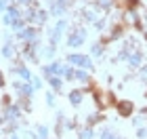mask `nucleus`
<instances>
[{"label": "nucleus", "mask_w": 147, "mask_h": 139, "mask_svg": "<svg viewBox=\"0 0 147 139\" xmlns=\"http://www.w3.org/2000/svg\"><path fill=\"white\" fill-rule=\"evenodd\" d=\"M76 80H80V82H88L90 80V74L86 70H82V68H76Z\"/></svg>", "instance_id": "obj_21"}, {"label": "nucleus", "mask_w": 147, "mask_h": 139, "mask_svg": "<svg viewBox=\"0 0 147 139\" xmlns=\"http://www.w3.org/2000/svg\"><path fill=\"white\" fill-rule=\"evenodd\" d=\"M116 137H118V135L113 133L111 129H103V131H101V139H116Z\"/></svg>", "instance_id": "obj_24"}, {"label": "nucleus", "mask_w": 147, "mask_h": 139, "mask_svg": "<svg viewBox=\"0 0 147 139\" xmlns=\"http://www.w3.org/2000/svg\"><path fill=\"white\" fill-rule=\"evenodd\" d=\"M15 74H19V76H21L25 82H30V80H32V74H30V70L25 68L23 63H17V65H15Z\"/></svg>", "instance_id": "obj_14"}, {"label": "nucleus", "mask_w": 147, "mask_h": 139, "mask_svg": "<svg viewBox=\"0 0 147 139\" xmlns=\"http://www.w3.org/2000/svg\"><path fill=\"white\" fill-rule=\"evenodd\" d=\"M19 4H25V6H38V0H17Z\"/></svg>", "instance_id": "obj_28"}, {"label": "nucleus", "mask_w": 147, "mask_h": 139, "mask_svg": "<svg viewBox=\"0 0 147 139\" xmlns=\"http://www.w3.org/2000/svg\"><path fill=\"white\" fill-rule=\"evenodd\" d=\"M0 87H4V76H2V72H0Z\"/></svg>", "instance_id": "obj_33"}, {"label": "nucleus", "mask_w": 147, "mask_h": 139, "mask_svg": "<svg viewBox=\"0 0 147 139\" xmlns=\"http://www.w3.org/2000/svg\"><path fill=\"white\" fill-rule=\"evenodd\" d=\"M67 30V19H59V21L55 23V28H53L49 32V36H51V44H57L59 40H61V36H63V32Z\"/></svg>", "instance_id": "obj_4"}, {"label": "nucleus", "mask_w": 147, "mask_h": 139, "mask_svg": "<svg viewBox=\"0 0 147 139\" xmlns=\"http://www.w3.org/2000/svg\"><path fill=\"white\" fill-rule=\"evenodd\" d=\"M139 78H141V80H147V65H141V68H139Z\"/></svg>", "instance_id": "obj_27"}, {"label": "nucleus", "mask_w": 147, "mask_h": 139, "mask_svg": "<svg viewBox=\"0 0 147 139\" xmlns=\"http://www.w3.org/2000/svg\"><path fill=\"white\" fill-rule=\"evenodd\" d=\"M2 114H4V120H19L21 118V105L11 103L6 108H2Z\"/></svg>", "instance_id": "obj_7"}, {"label": "nucleus", "mask_w": 147, "mask_h": 139, "mask_svg": "<svg viewBox=\"0 0 147 139\" xmlns=\"http://www.w3.org/2000/svg\"><path fill=\"white\" fill-rule=\"evenodd\" d=\"M90 55H92V57H103V55H105V44L95 42V44L90 46Z\"/></svg>", "instance_id": "obj_17"}, {"label": "nucleus", "mask_w": 147, "mask_h": 139, "mask_svg": "<svg viewBox=\"0 0 147 139\" xmlns=\"http://www.w3.org/2000/svg\"><path fill=\"white\" fill-rule=\"evenodd\" d=\"M116 139H124V137H116Z\"/></svg>", "instance_id": "obj_36"}, {"label": "nucleus", "mask_w": 147, "mask_h": 139, "mask_svg": "<svg viewBox=\"0 0 147 139\" xmlns=\"http://www.w3.org/2000/svg\"><path fill=\"white\" fill-rule=\"evenodd\" d=\"M49 84H51V89H53V91H61V89H63V80H61V76H51V78H49Z\"/></svg>", "instance_id": "obj_20"}, {"label": "nucleus", "mask_w": 147, "mask_h": 139, "mask_svg": "<svg viewBox=\"0 0 147 139\" xmlns=\"http://www.w3.org/2000/svg\"><path fill=\"white\" fill-rule=\"evenodd\" d=\"M137 139H147V129H145V127L137 129Z\"/></svg>", "instance_id": "obj_26"}, {"label": "nucleus", "mask_w": 147, "mask_h": 139, "mask_svg": "<svg viewBox=\"0 0 147 139\" xmlns=\"http://www.w3.org/2000/svg\"><path fill=\"white\" fill-rule=\"evenodd\" d=\"M116 0H95V11H109Z\"/></svg>", "instance_id": "obj_16"}, {"label": "nucleus", "mask_w": 147, "mask_h": 139, "mask_svg": "<svg viewBox=\"0 0 147 139\" xmlns=\"http://www.w3.org/2000/svg\"><path fill=\"white\" fill-rule=\"evenodd\" d=\"M15 55V46H13V38L11 36H4V42H2V57L11 59Z\"/></svg>", "instance_id": "obj_12"}, {"label": "nucleus", "mask_w": 147, "mask_h": 139, "mask_svg": "<svg viewBox=\"0 0 147 139\" xmlns=\"http://www.w3.org/2000/svg\"><path fill=\"white\" fill-rule=\"evenodd\" d=\"M67 99H69V103L74 105V108H80L82 101H84V89H71Z\"/></svg>", "instance_id": "obj_11"}, {"label": "nucleus", "mask_w": 147, "mask_h": 139, "mask_svg": "<svg viewBox=\"0 0 147 139\" xmlns=\"http://www.w3.org/2000/svg\"><path fill=\"white\" fill-rule=\"evenodd\" d=\"M13 89H15V93L19 95V99H30L36 93L34 87H32V82H15V84H13Z\"/></svg>", "instance_id": "obj_5"}, {"label": "nucleus", "mask_w": 147, "mask_h": 139, "mask_svg": "<svg viewBox=\"0 0 147 139\" xmlns=\"http://www.w3.org/2000/svg\"><path fill=\"white\" fill-rule=\"evenodd\" d=\"M36 137L38 139H49V127H44V124H36Z\"/></svg>", "instance_id": "obj_22"}, {"label": "nucleus", "mask_w": 147, "mask_h": 139, "mask_svg": "<svg viewBox=\"0 0 147 139\" xmlns=\"http://www.w3.org/2000/svg\"><path fill=\"white\" fill-rule=\"evenodd\" d=\"M67 61H69V65H78V68H82V70H86V72H92V70H95L90 57H88V55H82V53H71V55H67Z\"/></svg>", "instance_id": "obj_1"}, {"label": "nucleus", "mask_w": 147, "mask_h": 139, "mask_svg": "<svg viewBox=\"0 0 147 139\" xmlns=\"http://www.w3.org/2000/svg\"><path fill=\"white\" fill-rule=\"evenodd\" d=\"M116 105H118V114L122 118H128V116H132V112H135V103L128 101V99H124V101H120Z\"/></svg>", "instance_id": "obj_10"}, {"label": "nucleus", "mask_w": 147, "mask_h": 139, "mask_svg": "<svg viewBox=\"0 0 147 139\" xmlns=\"http://www.w3.org/2000/svg\"><path fill=\"white\" fill-rule=\"evenodd\" d=\"M82 19H84L86 23H95V21H97V11H95V9L82 11Z\"/></svg>", "instance_id": "obj_19"}, {"label": "nucleus", "mask_w": 147, "mask_h": 139, "mask_svg": "<svg viewBox=\"0 0 147 139\" xmlns=\"http://www.w3.org/2000/svg\"><path fill=\"white\" fill-rule=\"evenodd\" d=\"M84 42H86V30L84 28H74L67 34V46H71V49H78Z\"/></svg>", "instance_id": "obj_2"}, {"label": "nucleus", "mask_w": 147, "mask_h": 139, "mask_svg": "<svg viewBox=\"0 0 147 139\" xmlns=\"http://www.w3.org/2000/svg\"><path fill=\"white\" fill-rule=\"evenodd\" d=\"M141 112H143V114H145V116H147V108H143V110H141Z\"/></svg>", "instance_id": "obj_35"}, {"label": "nucleus", "mask_w": 147, "mask_h": 139, "mask_svg": "<svg viewBox=\"0 0 147 139\" xmlns=\"http://www.w3.org/2000/svg\"><path fill=\"white\" fill-rule=\"evenodd\" d=\"M128 65L130 68H141L143 65V53L141 51H132L128 55Z\"/></svg>", "instance_id": "obj_13"}, {"label": "nucleus", "mask_w": 147, "mask_h": 139, "mask_svg": "<svg viewBox=\"0 0 147 139\" xmlns=\"http://www.w3.org/2000/svg\"><path fill=\"white\" fill-rule=\"evenodd\" d=\"M11 139H21V137H19V135H11Z\"/></svg>", "instance_id": "obj_34"}, {"label": "nucleus", "mask_w": 147, "mask_h": 139, "mask_svg": "<svg viewBox=\"0 0 147 139\" xmlns=\"http://www.w3.org/2000/svg\"><path fill=\"white\" fill-rule=\"evenodd\" d=\"M65 72H67V65H63L59 61H53V63H49V65L42 68V74H44L46 80H49L51 76H65Z\"/></svg>", "instance_id": "obj_3"}, {"label": "nucleus", "mask_w": 147, "mask_h": 139, "mask_svg": "<svg viewBox=\"0 0 147 139\" xmlns=\"http://www.w3.org/2000/svg\"><path fill=\"white\" fill-rule=\"evenodd\" d=\"M36 51H38V42H25L21 46V55H25L28 61H36V59H38Z\"/></svg>", "instance_id": "obj_8"}, {"label": "nucleus", "mask_w": 147, "mask_h": 139, "mask_svg": "<svg viewBox=\"0 0 147 139\" xmlns=\"http://www.w3.org/2000/svg\"><path fill=\"white\" fill-rule=\"evenodd\" d=\"M145 95H147V93H145Z\"/></svg>", "instance_id": "obj_37"}, {"label": "nucleus", "mask_w": 147, "mask_h": 139, "mask_svg": "<svg viewBox=\"0 0 147 139\" xmlns=\"http://www.w3.org/2000/svg\"><path fill=\"white\" fill-rule=\"evenodd\" d=\"M95 137V131H92V127H82L78 131V139H92Z\"/></svg>", "instance_id": "obj_18"}, {"label": "nucleus", "mask_w": 147, "mask_h": 139, "mask_svg": "<svg viewBox=\"0 0 147 139\" xmlns=\"http://www.w3.org/2000/svg\"><path fill=\"white\" fill-rule=\"evenodd\" d=\"M46 103H49L51 105V108H53V105H55V95H53V93L49 91V93H46Z\"/></svg>", "instance_id": "obj_30"}, {"label": "nucleus", "mask_w": 147, "mask_h": 139, "mask_svg": "<svg viewBox=\"0 0 147 139\" xmlns=\"http://www.w3.org/2000/svg\"><path fill=\"white\" fill-rule=\"evenodd\" d=\"M6 9H9V4H6V2H4V0H0V13H4Z\"/></svg>", "instance_id": "obj_31"}, {"label": "nucleus", "mask_w": 147, "mask_h": 139, "mask_svg": "<svg viewBox=\"0 0 147 139\" xmlns=\"http://www.w3.org/2000/svg\"><path fill=\"white\" fill-rule=\"evenodd\" d=\"M141 21H145V28H147V9L143 11V17H141Z\"/></svg>", "instance_id": "obj_32"}, {"label": "nucleus", "mask_w": 147, "mask_h": 139, "mask_svg": "<svg viewBox=\"0 0 147 139\" xmlns=\"http://www.w3.org/2000/svg\"><path fill=\"white\" fill-rule=\"evenodd\" d=\"M32 87H34V91H38V89H42V78H36V76H32Z\"/></svg>", "instance_id": "obj_25"}, {"label": "nucleus", "mask_w": 147, "mask_h": 139, "mask_svg": "<svg viewBox=\"0 0 147 139\" xmlns=\"http://www.w3.org/2000/svg\"><path fill=\"white\" fill-rule=\"evenodd\" d=\"M105 25H107V23H105V19H97V21H95V28H97L99 32L105 30Z\"/></svg>", "instance_id": "obj_29"}, {"label": "nucleus", "mask_w": 147, "mask_h": 139, "mask_svg": "<svg viewBox=\"0 0 147 139\" xmlns=\"http://www.w3.org/2000/svg\"><path fill=\"white\" fill-rule=\"evenodd\" d=\"M55 53H57V51H55V44H49V46H46V49L42 51V55H44V57H49V59H53V57H55Z\"/></svg>", "instance_id": "obj_23"}, {"label": "nucleus", "mask_w": 147, "mask_h": 139, "mask_svg": "<svg viewBox=\"0 0 147 139\" xmlns=\"http://www.w3.org/2000/svg\"><path fill=\"white\" fill-rule=\"evenodd\" d=\"M46 19H49V13L42 11V9L38 6V9H36V15H34V23H36V25H44Z\"/></svg>", "instance_id": "obj_15"}, {"label": "nucleus", "mask_w": 147, "mask_h": 139, "mask_svg": "<svg viewBox=\"0 0 147 139\" xmlns=\"http://www.w3.org/2000/svg\"><path fill=\"white\" fill-rule=\"evenodd\" d=\"M67 0H53V4L49 6V13L51 15H55V17H59V15H63L65 11H67Z\"/></svg>", "instance_id": "obj_9"}, {"label": "nucleus", "mask_w": 147, "mask_h": 139, "mask_svg": "<svg viewBox=\"0 0 147 139\" xmlns=\"http://www.w3.org/2000/svg\"><path fill=\"white\" fill-rule=\"evenodd\" d=\"M17 38H19L23 44H25V42H38V32H36L34 25H28L25 30H21V32L17 34Z\"/></svg>", "instance_id": "obj_6"}]
</instances>
